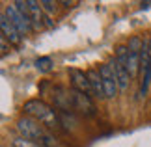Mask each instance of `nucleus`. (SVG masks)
<instances>
[{
	"label": "nucleus",
	"mask_w": 151,
	"mask_h": 147,
	"mask_svg": "<svg viewBox=\"0 0 151 147\" xmlns=\"http://www.w3.org/2000/svg\"><path fill=\"white\" fill-rule=\"evenodd\" d=\"M22 112H24V115L39 121L47 128L60 127V114H58L50 104L41 101V99H30V101H26L22 104Z\"/></svg>",
	"instance_id": "1"
},
{
	"label": "nucleus",
	"mask_w": 151,
	"mask_h": 147,
	"mask_svg": "<svg viewBox=\"0 0 151 147\" xmlns=\"http://www.w3.org/2000/svg\"><path fill=\"white\" fill-rule=\"evenodd\" d=\"M15 127H17V131H19V134L22 138L30 140V142H37V143L41 142L43 136L47 134V131H45V127L41 123L32 119V117H28V115L19 117L17 123H15Z\"/></svg>",
	"instance_id": "2"
},
{
	"label": "nucleus",
	"mask_w": 151,
	"mask_h": 147,
	"mask_svg": "<svg viewBox=\"0 0 151 147\" xmlns=\"http://www.w3.org/2000/svg\"><path fill=\"white\" fill-rule=\"evenodd\" d=\"M99 73H101V78H103V87H104V99H114L118 95V78H116V73H114V67L110 63H101L99 65Z\"/></svg>",
	"instance_id": "3"
},
{
	"label": "nucleus",
	"mask_w": 151,
	"mask_h": 147,
	"mask_svg": "<svg viewBox=\"0 0 151 147\" xmlns=\"http://www.w3.org/2000/svg\"><path fill=\"white\" fill-rule=\"evenodd\" d=\"M50 97L54 106L60 112H71L73 110V90H67L63 86H52Z\"/></svg>",
	"instance_id": "4"
},
{
	"label": "nucleus",
	"mask_w": 151,
	"mask_h": 147,
	"mask_svg": "<svg viewBox=\"0 0 151 147\" xmlns=\"http://www.w3.org/2000/svg\"><path fill=\"white\" fill-rule=\"evenodd\" d=\"M6 17L9 19V22L13 24L17 30H19V34L21 36H24V34H28V32H32V28H34V24H32V19H28V17H24V15H21L19 11H17V8L13 4H9L8 8H6Z\"/></svg>",
	"instance_id": "5"
},
{
	"label": "nucleus",
	"mask_w": 151,
	"mask_h": 147,
	"mask_svg": "<svg viewBox=\"0 0 151 147\" xmlns=\"http://www.w3.org/2000/svg\"><path fill=\"white\" fill-rule=\"evenodd\" d=\"M69 80H71V90L75 91H80V93H86V95H93L91 91V86H90V78H88V73L80 71V69L73 67L69 69Z\"/></svg>",
	"instance_id": "6"
},
{
	"label": "nucleus",
	"mask_w": 151,
	"mask_h": 147,
	"mask_svg": "<svg viewBox=\"0 0 151 147\" xmlns=\"http://www.w3.org/2000/svg\"><path fill=\"white\" fill-rule=\"evenodd\" d=\"M73 110H78L84 115H95V104L90 95L73 90Z\"/></svg>",
	"instance_id": "7"
},
{
	"label": "nucleus",
	"mask_w": 151,
	"mask_h": 147,
	"mask_svg": "<svg viewBox=\"0 0 151 147\" xmlns=\"http://www.w3.org/2000/svg\"><path fill=\"white\" fill-rule=\"evenodd\" d=\"M0 30H2V37H6L9 41L11 45H19L21 43V34H19V30L9 22V19L6 17V13H2L0 15Z\"/></svg>",
	"instance_id": "8"
},
{
	"label": "nucleus",
	"mask_w": 151,
	"mask_h": 147,
	"mask_svg": "<svg viewBox=\"0 0 151 147\" xmlns=\"http://www.w3.org/2000/svg\"><path fill=\"white\" fill-rule=\"evenodd\" d=\"M110 65L114 67V73H116V78H118V86H119V91H125L127 86H129V82L132 80L131 78V73H129V67L125 65V63L118 62L114 58L112 62H110Z\"/></svg>",
	"instance_id": "9"
},
{
	"label": "nucleus",
	"mask_w": 151,
	"mask_h": 147,
	"mask_svg": "<svg viewBox=\"0 0 151 147\" xmlns=\"http://www.w3.org/2000/svg\"><path fill=\"white\" fill-rule=\"evenodd\" d=\"M86 73H88V78H90V86H91V91H93V97L104 99V87H103V78H101L99 69H88Z\"/></svg>",
	"instance_id": "10"
},
{
	"label": "nucleus",
	"mask_w": 151,
	"mask_h": 147,
	"mask_svg": "<svg viewBox=\"0 0 151 147\" xmlns=\"http://www.w3.org/2000/svg\"><path fill=\"white\" fill-rule=\"evenodd\" d=\"M28 2V11H30V19L34 28H41L43 26V8L41 4L36 2V0H26Z\"/></svg>",
	"instance_id": "11"
},
{
	"label": "nucleus",
	"mask_w": 151,
	"mask_h": 147,
	"mask_svg": "<svg viewBox=\"0 0 151 147\" xmlns=\"http://www.w3.org/2000/svg\"><path fill=\"white\" fill-rule=\"evenodd\" d=\"M34 65H36V69H37L39 73H49L54 63H52V60H50L49 56H39L37 60L34 62Z\"/></svg>",
	"instance_id": "12"
},
{
	"label": "nucleus",
	"mask_w": 151,
	"mask_h": 147,
	"mask_svg": "<svg viewBox=\"0 0 151 147\" xmlns=\"http://www.w3.org/2000/svg\"><path fill=\"white\" fill-rule=\"evenodd\" d=\"M11 145H13V147H39V143L30 142V140H26V138H22V136L11 138Z\"/></svg>",
	"instance_id": "13"
},
{
	"label": "nucleus",
	"mask_w": 151,
	"mask_h": 147,
	"mask_svg": "<svg viewBox=\"0 0 151 147\" xmlns=\"http://www.w3.org/2000/svg\"><path fill=\"white\" fill-rule=\"evenodd\" d=\"M39 147H58V140H56V136H52V134L47 131V134H45L43 140L39 142Z\"/></svg>",
	"instance_id": "14"
},
{
	"label": "nucleus",
	"mask_w": 151,
	"mask_h": 147,
	"mask_svg": "<svg viewBox=\"0 0 151 147\" xmlns=\"http://www.w3.org/2000/svg\"><path fill=\"white\" fill-rule=\"evenodd\" d=\"M41 8H43V11H47L49 15H52V13H56V9H58V2H52V0H41Z\"/></svg>",
	"instance_id": "15"
},
{
	"label": "nucleus",
	"mask_w": 151,
	"mask_h": 147,
	"mask_svg": "<svg viewBox=\"0 0 151 147\" xmlns=\"http://www.w3.org/2000/svg\"><path fill=\"white\" fill-rule=\"evenodd\" d=\"M0 47H2V56L8 54V39L6 37H0Z\"/></svg>",
	"instance_id": "16"
},
{
	"label": "nucleus",
	"mask_w": 151,
	"mask_h": 147,
	"mask_svg": "<svg viewBox=\"0 0 151 147\" xmlns=\"http://www.w3.org/2000/svg\"><path fill=\"white\" fill-rule=\"evenodd\" d=\"M62 6H63V8H71V6H73V2H65V0H63V2H60Z\"/></svg>",
	"instance_id": "17"
}]
</instances>
